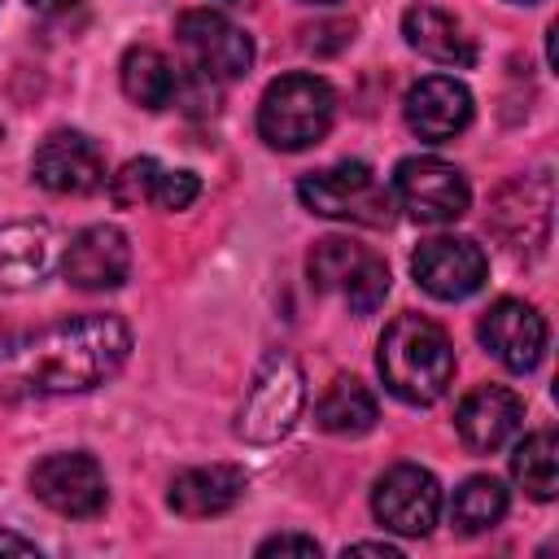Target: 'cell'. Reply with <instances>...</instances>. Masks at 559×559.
Returning <instances> with one entry per match:
<instances>
[{
	"label": "cell",
	"instance_id": "cell-1",
	"mask_svg": "<svg viewBox=\"0 0 559 559\" xmlns=\"http://www.w3.org/2000/svg\"><path fill=\"white\" fill-rule=\"evenodd\" d=\"M131 354V328L118 314H79L39 332L0 341V397H52L105 384Z\"/></svg>",
	"mask_w": 559,
	"mask_h": 559
},
{
	"label": "cell",
	"instance_id": "cell-2",
	"mask_svg": "<svg viewBox=\"0 0 559 559\" xmlns=\"http://www.w3.org/2000/svg\"><path fill=\"white\" fill-rule=\"evenodd\" d=\"M376 367L393 397L411 406H432L437 397H445L454 380V349H450V336L432 319L402 314L384 328Z\"/></svg>",
	"mask_w": 559,
	"mask_h": 559
},
{
	"label": "cell",
	"instance_id": "cell-3",
	"mask_svg": "<svg viewBox=\"0 0 559 559\" xmlns=\"http://www.w3.org/2000/svg\"><path fill=\"white\" fill-rule=\"evenodd\" d=\"M336 96L319 74H280L258 100V135L280 153H301L328 135Z\"/></svg>",
	"mask_w": 559,
	"mask_h": 559
},
{
	"label": "cell",
	"instance_id": "cell-4",
	"mask_svg": "<svg viewBox=\"0 0 559 559\" xmlns=\"http://www.w3.org/2000/svg\"><path fill=\"white\" fill-rule=\"evenodd\" d=\"M301 402H306L301 362L288 349H271L249 380V393L236 415V437L253 441V445H271L280 437H288L301 415Z\"/></svg>",
	"mask_w": 559,
	"mask_h": 559
},
{
	"label": "cell",
	"instance_id": "cell-5",
	"mask_svg": "<svg viewBox=\"0 0 559 559\" xmlns=\"http://www.w3.org/2000/svg\"><path fill=\"white\" fill-rule=\"evenodd\" d=\"M297 197L310 214L358 223V227H389L393 223V192L376 179L367 162H336L314 170L297 183Z\"/></svg>",
	"mask_w": 559,
	"mask_h": 559
},
{
	"label": "cell",
	"instance_id": "cell-6",
	"mask_svg": "<svg viewBox=\"0 0 559 559\" xmlns=\"http://www.w3.org/2000/svg\"><path fill=\"white\" fill-rule=\"evenodd\" d=\"M175 39L183 48V61L192 74L210 79V83H227L240 79L253 66V39L223 13L214 9H188L175 22Z\"/></svg>",
	"mask_w": 559,
	"mask_h": 559
},
{
	"label": "cell",
	"instance_id": "cell-7",
	"mask_svg": "<svg viewBox=\"0 0 559 559\" xmlns=\"http://www.w3.org/2000/svg\"><path fill=\"white\" fill-rule=\"evenodd\" d=\"M393 201L415 223H454L472 205V188L459 166L441 157H402L393 170Z\"/></svg>",
	"mask_w": 559,
	"mask_h": 559
},
{
	"label": "cell",
	"instance_id": "cell-8",
	"mask_svg": "<svg viewBox=\"0 0 559 559\" xmlns=\"http://www.w3.org/2000/svg\"><path fill=\"white\" fill-rule=\"evenodd\" d=\"M31 493L57 511V515H70V520H92L105 511V472L92 454L83 450H66V454H48L31 467Z\"/></svg>",
	"mask_w": 559,
	"mask_h": 559
},
{
	"label": "cell",
	"instance_id": "cell-9",
	"mask_svg": "<svg viewBox=\"0 0 559 559\" xmlns=\"http://www.w3.org/2000/svg\"><path fill=\"white\" fill-rule=\"evenodd\" d=\"M371 511H376V520L384 528H393L402 537H424L441 515V485H437V476L428 467L397 463L376 480Z\"/></svg>",
	"mask_w": 559,
	"mask_h": 559
},
{
	"label": "cell",
	"instance_id": "cell-10",
	"mask_svg": "<svg viewBox=\"0 0 559 559\" xmlns=\"http://www.w3.org/2000/svg\"><path fill=\"white\" fill-rule=\"evenodd\" d=\"M411 275L428 297L463 301L485 284L489 262H485V249L476 240H467V236H432V240H424L415 249Z\"/></svg>",
	"mask_w": 559,
	"mask_h": 559
},
{
	"label": "cell",
	"instance_id": "cell-11",
	"mask_svg": "<svg viewBox=\"0 0 559 559\" xmlns=\"http://www.w3.org/2000/svg\"><path fill=\"white\" fill-rule=\"evenodd\" d=\"M480 345L515 376L533 371L546 354V319L520 301V297H498L485 314H480V328H476Z\"/></svg>",
	"mask_w": 559,
	"mask_h": 559
},
{
	"label": "cell",
	"instance_id": "cell-12",
	"mask_svg": "<svg viewBox=\"0 0 559 559\" xmlns=\"http://www.w3.org/2000/svg\"><path fill=\"white\" fill-rule=\"evenodd\" d=\"M31 175H35V183H44L48 192L83 197V192H96V188L105 183V153H100L96 140L83 135V131H52V135H44V144L35 148Z\"/></svg>",
	"mask_w": 559,
	"mask_h": 559
},
{
	"label": "cell",
	"instance_id": "cell-13",
	"mask_svg": "<svg viewBox=\"0 0 559 559\" xmlns=\"http://www.w3.org/2000/svg\"><path fill=\"white\" fill-rule=\"evenodd\" d=\"M61 271H66V280H70L74 288H83V293L118 288V284L131 275V245H127V231L114 227V223L83 227V231L66 245Z\"/></svg>",
	"mask_w": 559,
	"mask_h": 559
},
{
	"label": "cell",
	"instance_id": "cell-14",
	"mask_svg": "<svg viewBox=\"0 0 559 559\" xmlns=\"http://www.w3.org/2000/svg\"><path fill=\"white\" fill-rule=\"evenodd\" d=\"M493 227L511 253H537L550 236V179L520 175L493 197Z\"/></svg>",
	"mask_w": 559,
	"mask_h": 559
},
{
	"label": "cell",
	"instance_id": "cell-15",
	"mask_svg": "<svg viewBox=\"0 0 559 559\" xmlns=\"http://www.w3.org/2000/svg\"><path fill=\"white\" fill-rule=\"evenodd\" d=\"M402 114H406V127L419 140L445 144L459 131H467V122H472V92L459 79H450V74H428V79H419L406 92Z\"/></svg>",
	"mask_w": 559,
	"mask_h": 559
},
{
	"label": "cell",
	"instance_id": "cell-16",
	"mask_svg": "<svg viewBox=\"0 0 559 559\" xmlns=\"http://www.w3.org/2000/svg\"><path fill=\"white\" fill-rule=\"evenodd\" d=\"M454 428L472 454H493L524 428V402L502 384H480L459 402Z\"/></svg>",
	"mask_w": 559,
	"mask_h": 559
},
{
	"label": "cell",
	"instance_id": "cell-17",
	"mask_svg": "<svg viewBox=\"0 0 559 559\" xmlns=\"http://www.w3.org/2000/svg\"><path fill=\"white\" fill-rule=\"evenodd\" d=\"M249 489V476L231 463H210V467H188L170 480V511L183 515V520H210V515H223L231 511Z\"/></svg>",
	"mask_w": 559,
	"mask_h": 559
},
{
	"label": "cell",
	"instance_id": "cell-18",
	"mask_svg": "<svg viewBox=\"0 0 559 559\" xmlns=\"http://www.w3.org/2000/svg\"><path fill=\"white\" fill-rule=\"evenodd\" d=\"M402 35L419 57H428L437 66L463 70V66L476 61V44L463 31V22L454 13H445V9H437V4H411L402 13Z\"/></svg>",
	"mask_w": 559,
	"mask_h": 559
},
{
	"label": "cell",
	"instance_id": "cell-19",
	"mask_svg": "<svg viewBox=\"0 0 559 559\" xmlns=\"http://www.w3.org/2000/svg\"><path fill=\"white\" fill-rule=\"evenodd\" d=\"M52 266L48 223H13L0 231V288H31Z\"/></svg>",
	"mask_w": 559,
	"mask_h": 559
},
{
	"label": "cell",
	"instance_id": "cell-20",
	"mask_svg": "<svg viewBox=\"0 0 559 559\" xmlns=\"http://www.w3.org/2000/svg\"><path fill=\"white\" fill-rule=\"evenodd\" d=\"M118 79H122V92L127 100L144 105V109H166L179 100V70L166 52L140 44V48H127L122 52V66H118Z\"/></svg>",
	"mask_w": 559,
	"mask_h": 559
},
{
	"label": "cell",
	"instance_id": "cell-21",
	"mask_svg": "<svg viewBox=\"0 0 559 559\" xmlns=\"http://www.w3.org/2000/svg\"><path fill=\"white\" fill-rule=\"evenodd\" d=\"M314 419H319V428L332 432V437H362V432L376 428L380 406H376V393H371L362 380L336 376V380L328 384V393L319 397Z\"/></svg>",
	"mask_w": 559,
	"mask_h": 559
},
{
	"label": "cell",
	"instance_id": "cell-22",
	"mask_svg": "<svg viewBox=\"0 0 559 559\" xmlns=\"http://www.w3.org/2000/svg\"><path fill=\"white\" fill-rule=\"evenodd\" d=\"M511 480L528 498H537V502H550L559 493V441H555L550 428L528 432L515 445V454H511Z\"/></svg>",
	"mask_w": 559,
	"mask_h": 559
},
{
	"label": "cell",
	"instance_id": "cell-23",
	"mask_svg": "<svg viewBox=\"0 0 559 559\" xmlns=\"http://www.w3.org/2000/svg\"><path fill=\"white\" fill-rule=\"evenodd\" d=\"M502 515H507V489L498 476H467L450 498V520L467 537L489 533Z\"/></svg>",
	"mask_w": 559,
	"mask_h": 559
},
{
	"label": "cell",
	"instance_id": "cell-24",
	"mask_svg": "<svg viewBox=\"0 0 559 559\" xmlns=\"http://www.w3.org/2000/svg\"><path fill=\"white\" fill-rule=\"evenodd\" d=\"M367 258H371V249H362V245H354V240H345V236H328V240H319V245L310 249L306 271H310V284H314L319 293H345L349 280L362 271Z\"/></svg>",
	"mask_w": 559,
	"mask_h": 559
},
{
	"label": "cell",
	"instance_id": "cell-25",
	"mask_svg": "<svg viewBox=\"0 0 559 559\" xmlns=\"http://www.w3.org/2000/svg\"><path fill=\"white\" fill-rule=\"evenodd\" d=\"M157 170H162V166H157L153 157H131L118 175H109V201L122 205V210H131V205H140V201H153Z\"/></svg>",
	"mask_w": 559,
	"mask_h": 559
},
{
	"label": "cell",
	"instance_id": "cell-26",
	"mask_svg": "<svg viewBox=\"0 0 559 559\" xmlns=\"http://www.w3.org/2000/svg\"><path fill=\"white\" fill-rule=\"evenodd\" d=\"M384 293H389V266H384V258H367L362 262V271L349 280V288L341 293L345 301H349V310L354 314H371L380 301H384Z\"/></svg>",
	"mask_w": 559,
	"mask_h": 559
},
{
	"label": "cell",
	"instance_id": "cell-27",
	"mask_svg": "<svg viewBox=\"0 0 559 559\" xmlns=\"http://www.w3.org/2000/svg\"><path fill=\"white\" fill-rule=\"evenodd\" d=\"M201 197V179L192 170H157V183H153V205L157 210H188L192 201Z\"/></svg>",
	"mask_w": 559,
	"mask_h": 559
},
{
	"label": "cell",
	"instance_id": "cell-28",
	"mask_svg": "<svg viewBox=\"0 0 559 559\" xmlns=\"http://www.w3.org/2000/svg\"><path fill=\"white\" fill-rule=\"evenodd\" d=\"M258 555L266 559V555H306V559H314L319 555V542L314 537H301V533H275V537H266L262 546H258Z\"/></svg>",
	"mask_w": 559,
	"mask_h": 559
},
{
	"label": "cell",
	"instance_id": "cell-29",
	"mask_svg": "<svg viewBox=\"0 0 559 559\" xmlns=\"http://www.w3.org/2000/svg\"><path fill=\"white\" fill-rule=\"evenodd\" d=\"M39 555V546L31 542V537H22V533H9V528H0V555Z\"/></svg>",
	"mask_w": 559,
	"mask_h": 559
},
{
	"label": "cell",
	"instance_id": "cell-30",
	"mask_svg": "<svg viewBox=\"0 0 559 559\" xmlns=\"http://www.w3.org/2000/svg\"><path fill=\"white\" fill-rule=\"evenodd\" d=\"M345 555H384V559H397V546H389V542H354V546H345Z\"/></svg>",
	"mask_w": 559,
	"mask_h": 559
},
{
	"label": "cell",
	"instance_id": "cell-31",
	"mask_svg": "<svg viewBox=\"0 0 559 559\" xmlns=\"http://www.w3.org/2000/svg\"><path fill=\"white\" fill-rule=\"evenodd\" d=\"M31 9H39V13H66V9H74L79 0H26Z\"/></svg>",
	"mask_w": 559,
	"mask_h": 559
},
{
	"label": "cell",
	"instance_id": "cell-32",
	"mask_svg": "<svg viewBox=\"0 0 559 559\" xmlns=\"http://www.w3.org/2000/svg\"><path fill=\"white\" fill-rule=\"evenodd\" d=\"M306 4H328V0H306Z\"/></svg>",
	"mask_w": 559,
	"mask_h": 559
},
{
	"label": "cell",
	"instance_id": "cell-33",
	"mask_svg": "<svg viewBox=\"0 0 559 559\" xmlns=\"http://www.w3.org/2000/svg\"><path fill=\"white\" fill-rule=\"evenodd\" d=\"M515 4H533V0H515Z\"/></svg>",
	"mask_w": 559,
	"mask_h": 559
}]
</instances>
